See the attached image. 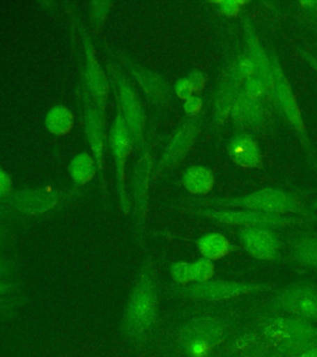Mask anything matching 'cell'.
I'll use <instances>...</instances> for the list:
<instances>
[{
  "label": "cell",
  "instance_id": "obj_21",
  "mask_svg": "<svg viewBox=\"0 0 317 357\" xmlns=\"http://www.w3.org/2000/svg\"><path fill=\"white\" fill-rule=\"evenodd\" d=\"M151 158L149 154H145L140 159L133 178V196L138 211L143 215L148 204V189L150 180Z\"/></svg>",
  "mask_w": 317,
  "mask_h": 357
},
{
  "label": "cell",
  "instance_id": "obj_37",
  "mask_svg": "<svg viewBox=\"0 0 317 357\" xmlns=\"http://www.w3.org/2000/svg\"><path fill=\"white\" fill-rule=\"evenodd\" d=\"M296 357H317V345L312 346L304 352H301L299 356Z\"/></svg>",
  "mask_w": 317,
  "mask_h": 357
},
{
  "label": "cell",
  "instance_id": "obj_44",
  "mask_svg": "<svg viewBox=\"0 0 317 357\" xmlns=\"http://www.w3.org/2000/svg\"><path fill=\"white\" fill-rule=\"evenodd\" d=\"M316 206H317V204H316Z\"/></svg>",
  "mask_w": 317,
  "mask_h": 357
},
{
  "label": "cell",
  "instance_id": "obj_24",
  "mask_svg": "<svg viewBox=\"0 0 317 357\" xmlns=\"http://www.w3.org/2000/svg\"><path fill=\"white\" fill-rule=\"evenodd\" d=\"M291 258L301 266L317 268V236H305L296 241Z\"/></svg>",
  "mask_w": 317,
  "mask_h": 357
},
{
  "label": "cell",
  "instance_id": "obj_30",
  "mask_svg": "<svg viewBox=\"0 0 317 357\" xmlns=\"http://www.w3.org/2000/svg\"><path fill=\"white\" fill-rule=\"evenodd\" d=\"M171 277L178 284H186L191 282V264L178 262L171 267Z\"/></svg>",
  "mask_w": 317,
  "mask_h": 357
},
{
  "label": "cell",
  "instance_id": "obj_16",
  "mask_svg": "<svg viewBox=\"0 0 317 357\" xmlns=\"http://www.w3.org/2000/svg\"><path fill=\"white\" fill-rule=\"evenodd\" d=\"M231 114L234 122L245 127L261 128L267 123L268 112L265 103L248 97L242 89L235 97Z\"/></svg>",
  "mask_w": 317,
  "mask_h": 357
},
{
  "label": "cell",
  "instance_id": "obj_9",
  "mask_svg": "<svg viewBox=\"0 0 317 357\" xmlns=\"http://www.w3.org/2000/svg\"><path fill=\"white\" fill-rule=\"evenodd\" d=\"M111 146L113 155L116 159L118 176V192L123 211H129V199L125 190V162L133 146V138L130 135L128 127L124 122L121 109L118 111L117 118L113 123L111 132Z\"/></svg>",
  "mask_w": 317,
  "mask_h": 357
},
{
  "label": "cell",
  "instance_id": "obj_33",
  "mask_svg": "<svg viewBox=\"0 0 317 357\" xmlns=\"http://www.w3.org/2000/svg\"><path fill=\"white\" fill-rule=\"evenodd\" d=\"M202 109V100L197 96H192L191 98L185 100L184 111L189 117L194 118Z\"/></svg>",
  "mask_w": 317,
  "mask_h": 357
},
{
  "label": "cell",
  "instance_id": "obj_32",
  "mask_svg": "<svg viewBox=\"0 0 317 357\" xmlns=\"http://www.w3.org/2000/svg\"><path fill=\"white\" fill-rule=\"evenodd\" d=\"M173 91H175V93H176L178 98L185 100L191 98L192 93L195 92L194 89H192V86L190 84L189 78H181V79H178L176 84H175V87H173Z\"/></svg>",
  "mask_w": 317,
  "mask_h": 357
},
{
  "label": "cell",
  "instance_id": "obj_5",
  "mask_svg": "<svg viewBox=\"0 0 317 357\" xmlns=\"http://www.w3.org/2000/svg\"><path fill=\"white\" fill-rule=\"evenodd\" d=\"M270 59H272V70H273V100L280 112L284 114L286 121L291 124V127L300 135L301 142L304 143L305 148H307V151H310V155L314 159L310 142L307 138L305 123L302 119L300 107L297 105L295 95L291 89V86L285 76L277 55L272 56Z\"/></svg>",
  "mask_w": 317,
  "mask_h": 357
},
{
  "label": "cell",
  "instance_id": "obj_10",
  "mask_svg": "<svg viewBox=\"0 0 317 357\" xmlns=\"http://www.w3.org/2000/svg\"><path fill=\"white\" fill-rule=\"evenodd\" d=\"M84 54H86V84L87 91L95 102V106L100 109V114L105 117L107 100L109 96V84L107 81L106 75L103 73L100 62L97 60L95 47L91 43L87 33H84Z\"/></svg>",
  "mask_w": 317,
  "mask_h": 357
},
{
  "label": "cell",
  "instance_id": "obj_29",
  "mask_svg": "<svg viewBox=\"0 0 317 357\" xmlns=\"http://www.w3.org/2000/svg\"><path fill=\"white\" fill-rule=\"evenodd\" d=\"M109 8H111V3L108 1H93L91 4V22L95 28H100L103 24Z\"/></svg>",
  "mask_w": 317,
  "mask_h": 357
},
{
  "label": "cell",
  "instance_id": "obj_39",
  "mask_svg": "<svg viewBox=\"0 0 317 357\" xmlns=\"http://www.w3.org/2000/svg\"><path fill=\"white\" fill-rule=\"evenodd\" d=\"M10 284H8V283H6V282H0V294H3V293H6V291H9V290H11Z\"/></svg>",
  "mask_w": 317,
  "mask_h": 357
},
{
  "label": "cell",
  "instance_id": "obj_3",
  "mask_svg": "<svg viewBox=\"0 0 317 357\" xmlns=\"http://www.w3.org/2000/svg\"><path fill=\"white\" fill-rule=\"evenodd\" d=\"M157 305L155 277L151 267L145 266L129 298L124 318L125 331L132 337H141L148 334L155 325Z\"/></svg>",
  "mask_w": 317,
  "mask_h": 357
},
{
  "label": "cell",
  "instance_id": "obj_11",
  "mask_svg": "<svg viewBox=\"0 0 317 357\" xmlns=\"http://www.w3.org/2000/svg\"><path fill=\"white\" fill-rule=\"evenodd\" d=\"M117 81L121 112L124 122L127 124L130 135L133 138V143H139L144 133V111L128 79L124 77L122 73H118Z\"/></svg>",
  "mask_w": 317,
  "mask_h": 357
},
{
  "label": "cell",
  "instance_id": "obj_36",
  "mask_svg": "<svg viewBox=\"0 0 317 357\" xmlns=\"http://www.w3.org/2000/svg\"><path fill=\"white\" fill-rule=\"evenodd\" d=\"M300 55L307 60V63L315 70V73H317V57L315 55H312L311 52H309L307 49H299Z\"/></svg>",
  "mask_w": 317,
  "mask_h": 357
},
{
  "label": "cell",
  "instance_id": "obj_15",
  "mask_svg": "<svg viewBox=\"0 0 317 357\" xmlns=\"http://www.w3.org/2000/svg\"><path fill=\"white\" fill-rule=\"evenodd\" d=\"M59 200V195L51 190H26L13 196L11 205L25 215H39L52 210Z\"/></svg>",
  "mask_w": 317,
  "mask_h": 357
},
{
  "label": "cell",
  "instance_id": "obj_27",
  "mask_svg": "<svg viewBox=\"0 0 317 357\" xmlns=\"http://www.w3.org/2000/svg\"><path fill=\"white\" fill-rule=\"evenodd\" d=\"M242 91L245 95L251 97L253 100H259L267 105L269 100H273L272 92L269 91L267 86L263 84L259 78L254 77L247 78L243 84Z\"/></svg>",
  "mask_w": 317,
  "mask_h": 357
},
{
  "label": "cell",
  "instance_id": "obj_19",
  "mask_svg": "<svg viewBox=\"0 0 317 357\" xmlns=\"http://www.w3.org/2000/svg\"><path fill=\"white\" fill-rule=\"evenodd\" d=\"M130 71L151 102L160 106L167 105L170 100V87L162 76L143 67L130 66Z\"/></svg>",
  "mask_w": 317,
  "mask_h": 357
},
{
  "label": "cell",
  "instance_id": "obj_38",
  "mask_svg": "<svg viewBox=\"0 0 317 357\" xmlns=\"http://www.w3.org/2000/svg\"><path fill=\"white\" fill-rule=\"evenodd\" d=\"M301 6H304L305 10H317V1H301Z\"/></svg>",
  "mask_w": 317,
  "mask_h": 357
},
{
  "label": "cell",
  "instance_id": "obj_20",
  "mask_svg": "<svg viewBox=\"0 0 317 357\" xmlns=\"http://www.w3.org/2000/svg\"><path fill=\"white\" fill-rule=\"evenodd\" d=\"M240 86H243V82H240L233 73L227 70L223 76L221 86L217 89L215 100V112L218 122H223L232 111L235 97L240 93L238 89Z\"/></svg>",
  "mask_w": 317,
  "mask_h": 357
},
{
  "label": "cell",
  "instance_id": "obj_12",
  "mask_svg": "<svg viewBox=\"0 0 317 357\" xmlns=\"http://www.w3.org/2000/svg\"><path fill=\"white\" fill-rule=\"evenodd\" d=\"M243 31H245L247 55L249 56L256 66V77L259 78L267 86L273 96V70L272 59L263 46L256 28L248 17H243Z\"/></svg>",
  "mask_w": 317,
  "mask_h": 357
},
{
  "label": "cell",
  "instance_id": "obj_22",
  "mask_svg": "<svg viewBox=\"0 0 317 357\" xmlns=\"http://www.w3.org/2000/svg\"><path fill=\"white\" fill-rule=\"evenodd\" d=\"M199 251L203 258L210 261H217L233 251L229 238L221 234H210L201 237L199 241Z\"/></svg>",
  "mask_w": 317,
  "mask_h": 357
},
{
  "label": "cell",
  "instance_id": "obj_1",
  "mask_svg": "<svg viewBox=\"0 0 317 357\" xmlns=\"http://www.w3.org/2000/svg\"><path fill=\"white\" fill-rule=\"evenodd\" d=\"M261 331L268 345L281 356H299L317 345V328L301 319L273 317L263 321Z\"/></svg>",
  "mask_w": 317,
  "mask_h": 357
},
{
  "label": "cell",
  "instance_id": "obj_31",
  "mask_svg": "<svg viewBox=\"0 0 317 357\" xmlns=\"http://www.w3.org/2000/svg\"><path fill=\"white\" fill-rule=\"evenodd\" d=\"M216 6L219 8V11L227 15V17H235L240 11V8L245 6L243 1H237V0H226V1H218Z\"/></svg>",
  "mask_w": 317,
  "mask_h": 357
},
{
  "label": "cell",
  "instance_id": "obj_25",
  "mask_svg": "<svg viewBox=\"0 0 317 357\" xmlns=\"http://www.w3.org/2000/svg\"><path fill=\"white\" fill-rule=\"evenodd\" d=\"M45 126L51 134L55 135L70 133L73 127L72 113L67 107L55 106L46 114Z\"/></svg>",
  "mask_w": 317,
  "mask_h": 357
},
{
  "label": "cell",
  "instance_id": "obj_7",
  "mask_svg": "<svg viewBox=\"0 0 317 357\" xmlns=\"http://www.w3.org/2000/svg\"><path fill=\"white\" fill-rule=\"evenodd\" d=\"M201 216L224 223V225H235L243 226L245 229L251 227H265V229H274V227H283L291 223H295L296 218H288L281 215H273V213H264V212L251 211V210H218V208H201L197 211Z\"/></svg>",
  "mask_w": 317,
  "mask_h": 357
},
{
  "label": "cell",
  "instance_id": "obj_35",
  "mask_svg": "<svg viewBox=\"0 0 317 357\" xmlns=\"http://www.w3.org/2000/svg\"><path fill=\"white\" fill-rule=\"evenodd\" d=\"M11 190V178L6 170L0 167V197L8 195Z\"/></svg>",
  "mask_w": 317,
  "mask_h": 357
},
{
  "label": "cell",
  "instance_id": "obj_4",
  "mask_svg": "<svg viewBox=\"0 0 317 357\" xmlns=\"http://www.w3.org/2000/svg\"><path fill=\"white\" fill-rule=\"evenodd\" d=\"M224 334L218 319H195L181 333V347L187 357H207L224 340Z\"/></svg>",
  "mask_w": 317,
  "mask_h": 357
},
{
  "label": "cell",
  "instance_id": "obj_23",
  "mask_svg": "<svg viewBox=\"0 0 317 357\" xmlns=\"http://www.w3.org/2000/svg\"><path fill=\"white\" fill-rule=\"evenodd\" d=\"M186 190L195 195H205L215 185V176L211 170L205 167H191L184 174Z\"/></svg>",
  "mask_w": 317,
  "mask_h": 357
},
{
  "label": "cell",
  "instance_id": "obj_34",
  "mask_svg": "<svg viewBox=\"0 0 317 357\" xmlns=\"http://www.w3.org/2000/svg\"><path fill=\"white\" fill-rule=\"evenodd\" d=\"M190 84L192 86L194 91L201 92L202 89H205L206 84V78L203 76V73L199 71V70H194L192 73H190L189 77Z\"/></svg>",
  "mask_w": 317,
  "mask_h": 357
},
{
  "label": "cell",
  "instance_id": "obj_14",
  "mask_svg": "<svg viewBox=\"0 0 317 357\" xmlns=\"http://www.w3.org/2000/svg\"><path fill=\"white\" fill-rule=\"evenodd\" d=\"M103 116L97 108L92 97L86 93V106H84V119H86V132L88 137L89 145L93 151L97 169L100 172V181L103 184V160H105V128H103Z\"/></svg>",
  "mask_w": 317,
  "mask_h": 357
},
{
  "label": "cell",
  "instance_id": "obj_18",
  "mask_svg": "<svg viewBox=\"0 0 317 357\" xmlns=\"http://www.w3.org/2000/svg\"><path fill=\"white\" fill-rule=\"evenodd\" d=\"M229 154L237 165L245 169H256L262 164L261 148L248 134H238L231 140Z\"/></svg>",
  "mask_w": 317,
  "mask_h": 357
},
{
  "label": "cell",
  "instance_id": "obj_6",
  "mask_svg": "<svg viewBox=\"0 0 317 357\" xmlns=\"http://www.w3.org/2000/svg\"><path fill=\"white\" fill-rule=\"evenodd\" d=\"M273 307L291 318L317 323V285L312 283L290 285L275 296Z\"/></svg>",
  "mask_w": 317,
  "mask_h": 357
},
{
  "label": "cell",
  "instance_id": "obj_41",
  "mask_svg": "<svg viewBox=\"0 0 317 357\" xmlns=\"http://www.w3.org/2000/svg\"><path fill=\"white\" fill-rule=\"evenodd\" d=\"M3 212H4V208H3V206H1V205H0V216H1V215H3Z\"/></svg>",
  "mask_w": 317,
  "mask_h": 357
},
{
  "label": "cell",
  "instance_id": "obj_42",
  "mask_svg": "<svg viewBox=\"0 0 317 357\" xmlns=\"http://www.w3.org/2000/svg\"><path fill=\"white\" fill-rule=\"evenodd\" d=\"M1 237H3V229H0V240H1Z\"/></svg>",
  "mask_w": 317,
  "mask_h": 357
},
{
  "label": "cell",
  "instance_id": "obj_40",
  "mask_svg": "<svg viewBox=\"0 0 317 357\" xmlns=\"http://www.w3.org/2000/svg\"><path fill=\"white\" fill-rule=\"evenodd\" d=\"M10 268H9V266H8V263L4 262V261H1L0 259V274H4L9 271Z\"/></svg>",
  "mask_w": 317,
  "mask_h": 357
},
{
  "label": "cell",
  "instance_id": "obj_2",
  "mask_svg": "<svg viewBox=\"0 0 317 357\" xmlns=\"http://www.w3.org/2000/svg\"><path fill=\"white\" fill-rule=\"evenodd\" d=\"M199 205H205L206 208H229V207H242L251 211L264 212V213H297L310 216L304 204L296 196L291 195L280 189H262L242 196L232 197H212L202 200Z\"/></svg>",
  "mask_w": 317,
  "mask_h": 357
},
{
  "label": "cell",
  "instance_id": "obj_26",
  "mask_svg": "<svg viewBox=\"0 0 317 357\" xmlns=\"http://www.w3.org/2000/svg\"><path fill=\"white\" fill-rule=\"evenodd\" d=\"M97 172L95 158L88 153H81L75 156L70 165V174L73 181L78 185H84L92 181Z\"/></svg>",
  "mask_w": 317,
  "mask_h": 357
},
{
  "label": "cell",
  "instance_id": "obj_28",
  "mask_svg": "<svg viewBox=\"0 0 317 357\" xmlns=\"http://www.w3.org/2000/svg\"><path fill=\"white\" fill-rule=\"evenodd\" d=\"M215 274L213 262L207 258H201L196 262L191 263V282L203 283L211 280Z\"/></svg>",
  "mask_w": 317,
  "mask_h": 357
},
{
  "label": "cell",
  "instance_id": "obj_13",
  "mask_svg": "<svg viewBox=\"0 0 317 357\" xmlns=\"http://www.w3.org/2000/svg\"><path fill=\"white\" fill-rule=\"evenodd\" d=\"M240 242L245 251L261 261H273L280 251V241L277 234L265 227L243 229L240 234Z\"/></svg>",
  "mask_w": 317,
  "mask_h": 357
},
{
  "label": "cell",
  "instance_id": "obj_8",
  "mask_svg": "<svg viewBox=\"0 0 317 357\" xmlns=\"http://www.w3.org/2000/svg\"><path fill=\"white\" fill-rule=\"evenodd\" d=\"M272 289L270 284L240 283L231 280H208L203 283H195L187 288V296L195 299L206 301H222L235 299L240 296Z\"/></svg>",
  "mask_w": 317,
  "mask_h": 357
},
{
  "label": "cell",
  "instance_id": "obj_17",
  "mask_svg": "<svg viewBox=\"0 0 317 357\" xmlns=\"http://www.w3.org/2000/svg\"><path fill=\"white\" fill-rule=\"evenodd\" d=\"M200 132L199 123L190 121L185 123L175 133L170 144L167 145V151L162 156V167H171L183 160L190 148L195 143L196 138Z\"/></svg>",
  "mask_w": 317,
  "mask_h": 357
},
{
  "label": "cell",
  "instance_id": "obj_43",
  "mask_svg": "<svg viewBox=\"0 0 317 357\" xmlns=\"http://www.w3.org/2000/svg\"><path fill=\"white\" fill-rule=\"evenodd\" d=\"M273 357H278V356H273Z\"/></svg>",
  "mask_w": 317,
  "mask_h": 357
}]
</instances>
